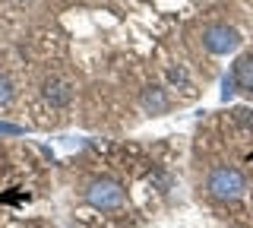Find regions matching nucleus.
<instances>
[{
	"mask_svg": "<svg viewBox=\"0 0 253 228\" xmlns=\"http://www.w3.org/2000/svg\"><path fill=\"white\" fill-rule=\"evenodd\" d=\"M26 127H19V124H10V121H0V137H22Z\"/></svg>",
	"mask_w": 253,
	"mask_h": 228,
	"instance_id": "10",
	"label": "nucleus"
},
{
	"mask_svg": "<svg viewBox=\"0 0 253 228\" xmlns=\"http://www.w3.org/2000/svg\"><path fill=\"white\" fill-rule=\"evenodd\" d=\"M85 200H89L92 209L111 212V209L124 206V187L117 184V181H111V178H98V181H92V184H89Z\"/></svg>",
	"mask_w": 253,
	"mask_h": 228,
	"instance_id": "2",
	"label": "nucleus"
},
{
	"mask_svg": "<svg viewBox=\"0 0 253 228\" xmlns=\"http://www.w3.org/2000/svg\"><path fill=\"white\" fill-rule=\"evenodd\" d=\"M206 190L218 203H234L247 190V178H244V171L234 168V165H215V168L209 171V178H206Z\"/></svg>",
	"mask_w": 253,
	"mask_h": 228,
	"instance_id": "1",
	"label": "nucleus"
},
{
	"mask_svg": "<svg viewBox=\"0 0 253 228\" xmlns=\"http://www.w3.org/2000/svg\"><path fill=\"white\" fill-rule=\"evenodd\" d=\"M234 121L244 124V127H253V111H250V108H237V111H234Z\"/></svg>",
	"mask_w": 253,
	"mask_h": 228,
	"instance_id": "11",
	"label": "nucleus"
},
{
	"mask_svg": "<svg viewBox=\"0 0 253 228\" xmlns=\"http://www.w3.org/2000/svg\"><path fill=\"white\" fill-rule=\"evenodd\" d=\"M142 105H146V111H152V114H162L165 108H168V98H165V92L162 89H146V95H142Z\"/></svg>",
	"mask_w": 253,
	"mask_h": 228,
	"instance_id": "6",
	"label": "nucleus"
},
{
	"mask_svg": "<svg viewBox=\"0 0 253 228\" xmlns=\"http://www.w3.org/2000/svg\"><path fill=\"white\" fill-rule=\"evenodd\" d=\"M44 98L51 101V105H70V98H73V89H70L67 83H57V80H51L44 86Z\"/></svg>",
	"mask_w": 253,
	"mask_h": 228,
	"instance_id": "5",
	"label": "nucleus"
},
{
	"mask_svg": "<svg viewBox=\"0 0 253 228\" xmlns=\"http://www.w3.org/2000/svg\"><path fill=\"white\" fill-rule=\"evenodd\" d=\"M10 101H13V83L6 80L3 73H0V108H3V105H10Z\"/></svg>",
	"mask_w": 253,
	"mask_h": 228,
	"instance_id": "8",
	"label": "nucleus"
},
{
	"mask_svg": "<svg viewBox=\"0 0 253 228\" xmlns=\"http://www.w3.org/2000/svg\"><path fill=\"white\" fill-rule=\"evenodd\" d=\"M237 92V83H234V73H225V80H221V101H228Z\"/></svg>",
	"mask_w": 253,
	"mask_h": 228,
	"instance_id": "9",
	"label": "nucleus"
},
{
	"mask_svg": "<svg viewBox=\"0 0 253 228\" xmlns=\"http://www.w3.org/2000/svg\"><path fill=\"white\" fill-rule=\"evenodd\" d=\"M203 45L209 54H231L237 51V45H241V35H237V29L225 26V22H212V26L203 29Z\"/></svg>",
	"mask_w": 253,
	"mask_h": 228,
	"instance_id": "3",
	"label": "nucleus"
},
{
	"mask_svg": "<svg viewBox=\"0 0 253 228\" xmlns=\"http://www.w3.org/2000/svg\"><path fill=\"white\" fill-rule=\"evenodd\" d=\"M231 73H234V83H237V89H244V92H253V54H241V57L234 60Z\"/></svg>",
	"mask_w": 253,
	"mask_h": 228,
	"instance_id": "4",
	"label": "nucleus"
},
{
	"mask_svg": "<svg viewBox=\"0 0 253 228\" xmlns=\"http://www.w3.org/2000/svg\"><path fill=\"white\" fill-rule=\"evenodd\" d=\"M168 76H171V83H174V86H180V89L187 92V95L193 92V83H190V76H187V70H184V67H171V70H168Z\"/></svg>",
	"mask_w": 253,
	"mask_h": 228,
	"instance_id": "7",
	"label": "nucleus"
}]
</instances>
